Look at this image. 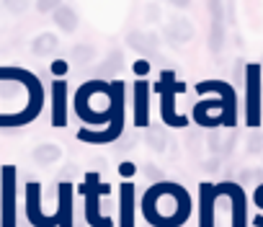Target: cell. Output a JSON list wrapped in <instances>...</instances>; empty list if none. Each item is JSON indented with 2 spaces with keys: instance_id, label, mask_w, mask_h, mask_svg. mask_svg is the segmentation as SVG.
Instances as JSON below:
<instances>
[{
  "instance_id": "cell-1",
  "label": "cell",
  "mask_w": 263,
  "mask_h": 227,
  "mask_svg": "<svg viewBox=\"0 0 263 227\" xmlns=\"http://www.w3.org/2000/svg\"><path fill=\"white\" fill-rule=\"evenodd\" d=\"M209 13H212V31H209V49L214 54L224 47V8L222 0H209Z\"/></svg>"
},
{
  "instance_id": "cell-2",
  "label": "cell",
  "mask_w": 263,
  "mask_h": 227,
  "mask_svg": "<svg viewBox=\"0 0 263 227\" xmlns=\"http://www.w3.org/2000/svg\"><path fill=\"white\" fill-rule=\"evenodd\" d=\"M163 36L171 42V44H186L194 39V24L183 16H176L168 21V26L163 29Z\"/></svg>"
},
{
  "instance_id": "cell-3",
  "label": "cell",
  "mask_w": 263,
  "mask_h": 227,
  "mask_svg": "<svg viewBox=\"0 0 263 227\" xmlns=\"http://www.w3.org/2000/svg\"><path fill=\"white\" fill-rule=\"evenodd\" d=\"M126 44L135 49V52H142V54H153V52H158V36L150 34V31H129Z\"/></svg>"
},
{
  "instance_id": "cell-4",
  "label": "cell",
  "mask_w": 263,
  "mask_h": 227,
  "mask_svg": "<svg viewBox=\"0 0 263 227\" xmlns=\"http://www.w3.org/2000/svg\"><path fill=\"white\" fill-rule=\"evenodd\" d=\"M54 24L60 26V31L72 34L78 29V13L67 6H60V8H54Z\"/></svg>"
},
{
  "instance_id": "cell-5",
  "label": "cell",
  "mask_w": 263,
  "mask_h": 227,
  "mask_svg": "<svg viewBox=\"0 0 263 227\" xmlns=\"http://www.w3.org/2000/svg\"><path fill=\"white\" fill-rule=\"evenodd\" d=\"M65 93H67V88H65V83L62 80H57L54 83V127H62L65 124Z\"/></svg>"
},
{
  "instance_id": "cell-6",
  "label": "cell",
  "mask_w": 263,
  "mask_h": 227,
  "mask_svg": "<svg viewBox=\"0 0 263 227\" xmlns=\"http://www.w3.org/2000/svg\"><path fill=\"white\" fill-rule=\"evenodd\" d=\"M57 49V36L54 34H39L34 42H31V52L36 57H44V54H52Z\"/></svg>"
},
{
  "instance_id": "cell-7",
  "label": "cell",
  "mask_w": 263,
  "mask_h": 227,
  "mask_svg": "<svg viewBox=\"0 0 263 227\" xmlns=\"http://www.w3.org/2000/svg\"><path fill=\"white\" fill-rule=\"evenodd\" d=\"M60 155H62V150H60L57 145H39V147L34 150V160H36L39 165H52V163L60 160Z\"/></svg>"
},
{
  "instance_id": "cell-8",
  "label": "cell",
  "mask_w": 263,
  "mask_h": 227,
  "mask_svg": "<svg viewBox=\"0 0 263 227\" xmlns=\"http://www.w3.org/2000/svg\"><path fill=\"white\" fill-rule=\"evenodd\" d=\"M135 111H137V124H147V85L137 83V101H135Z\"/></svg>"
},
{
  "instance_id": "cell-9",
  "label": "cell",
  "mask_w": 263,
  "mask_h": 227,
  "mask_svg": "<svg viewBox=\"0 0 263 227\" xmlns=\"http://www.w3.org/2000/svg\"><path fill=\"white\" fill-rule=\"evenodd\" d=\"M145 140H147V145H150L155 153H163V150H165V135H163L160 127H153V129L145 135Z\"/></svg>"
},
{
  "instance_id": "cell-10",
  "label": "cell",
  "mask_w": 263,
  "mask_h": 227,
  "mask_svg": "<svg viewBox=\"0 0 263 227\" xmlns=\"http://www.w3.org/2000/svg\"><path fill=\"white\" fill-rule=\"evenodd\" d=\"M121 62H124V57L119 54V52H114L101 67H98V72H106V75H111V72H119L121 70Z\"/></svg>"
},
{
  "instance_id": "cell-11",
  "label": "cell",
  "mask_w": 263,
  "mask_h": 227,
  "mask_svg": "<svg viewBox=\"0 0 263 227\" xmlns=\"http://www.w3.org/2000/svg\"><path fill=\"white\" fill-rule=\"evenodd\" d=\"M72 60L75 62H90L93 60V47L90 44H78L72 49Z\"/></svg>"
},
{
  "instance_id": "cell-12",
  "label": "cell",
  "mask_w": 263,
  "mask_h": 227,
  "mask_svg": "<svg viewBox=\"0 0 263 227\" xmlns=\"http://www.w3.org/2000/svg\"><path fill=\"white\" fill-rule=\"evenodd\" d=\"M29 8V0H6V6H3V11H8V13H24Z\"/></svg>"
},
{
  "instance_id": "cell-13",
  "label": "cell",
  "mask_w": 263,
  "mask_h": 227,
  "mask_svg": "<svg viewBox=\"0 0 263 227\" xmlns=\"http://www.w3.org/2000/svg\"><path fill=\"white\" fill-rule=\"evenodd\" d=\"M260 150H263V135H260V132H255V135H250V140H248V153L258 155Z\"/></svg>"
},
{
  "instance_id": "cell-14",
  "label": "cell",
  "mask_w": 263,
  "mask_h": 227,
  "mask_svg": "<svg viewBox=\"0 0 263 227\" xmlns=\"http://www.w3.org/2000/svg\"><path fill=\"white\" fill-rule=\"evenodd\" d=\"M36 6H39V11H42V13H47V11L60 8V0H36Z\"/></svg>"
},
{
  "instance_id": "cell-15",
  "label": "cell",
  "mask_w": 263,
  "mask_h": 227,
  "mask_svg": "<svg viewBox=\"0 0 263 227\" xmlns=\"http://www.w3.org/2000/svg\"><path fill=\"white\" fill-rule=\"evenodd\" d=\"M145 173H147L150 181H160V178H163V171L155 168V165H145Z\"/></svg>"
},
{
  "instance_id": "cell-16",
  "label": "cell",
  "mask_w": 263,
  "mask_h": 227,
  "mask_svg": "<svg viewBox=\"0 0 263 227\" xmlns=\"http://www.w3.org/2000/svg\"><path fill=\"white\" fill-rule=\"evenodd\" d=\"M209 147H212L214 153H219V150H222V142H219V135H209Z\"/></svg>"
},
{
  "instance_id": "cell-17",
  "label": "cell",
  "mask_w": 263,
  "mask_h": 227,
  "mask_svg": "<svg viewBox=\"0 0 263 227\" xmlns=\"http://www.w3.org/2000/svg\"><path fill=\"white\" fill-rule=\"evenodd\" d=\"M65 70H67V62H62V60H60V62H52V72H54V75H62Z\"/></svg>"
},
{
  "instance_id": "cell-18",
  "label": "cell",
  "mask_w": 263,
  "mask_h": 227,
  "mask_svg": "<svg viewBox=\"0 0 263 227\" xmlns=\"http://www.w3.org/2000/svg\"><path fill=\"white\" fill-rule=\"evenodd\" d=\"M147 70H150V65H147V62H142V60H140V62H135V72H137V75H147Z\"/></svg>"
},
{
  "instance_id": "cell-19",
  "label": "cell",
  "mask_w": 263,
  "mask_h": 227,
  "mask_svg": "<svg viewBox=\"0 0 263 227\" xmlns=\"http://www.w3.org/2000/svg\"><path fill=\"white\" fill-rule=\"evenodd\" d=\"M255 176H258L255 171H242V173H240V181H242V183H250Z\"/></svg>"
},
{
  "instance_id": "cell-20",
  "label": "cell",
  "mask_w": 263,
  "mask_h": 227,
  "mask_svg": "<svg viewBox=\"0 0 263 227\" xmlns=\"http://www.w3.org/2000/svg\"><path fill=\"white\" fill-rule=\"evenodd\" d=\"M119 173L132 176V173H135V165H132V163H121V165H119Z\"/></svg>"
},
{
  "instance_id": "cell-21",
  "label": "cell",
  "mask_w": 263,
  "mask_h": 227,
  "mask_svg": "<svg viewBox=\"0 0 263 227\" xmlns=\"http://www.w3.org/2000/svg\"><path fill=\"white\" fill-rule=\"evenodd\" d=\"M132 145H135V137H129V140H124V142H119L116 147H119V150H129Z\"/></svg>"
},
{
  "instance_id": "cell-22",
  "label": "cell",
  "mask_w": 263,
  "mask_h": 227,
  "mask_svg": "<svg viewBox=\"0 0 263 227\" xmlns=\"http://www.w3.org/2000/svg\"><path fill=\"white\" fill-rule=\"evenodd\" d=\"M168 3H173L176 8H186V6L191 3V0H168Z\"/></svg>"
},
{
  "instance_id": "cell-23",
  "label": "cell",
  "mask_w": 263,
  "mask_h": 227,
  "mask_svg": "<svg viewBox=\"0 0 263 227\" xmlns=\"http://www.w3.org/2000/svg\"><path fill=\"white\" fill-rule=\"evenodd\" d=\"M3 6H6V0H0V11H3Z\"/></svg>"
}]
</instances>
